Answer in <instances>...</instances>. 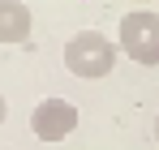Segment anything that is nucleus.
<instances>
[{
	"mask_svg": "<svg viewBox=\"0 0 159 150\" xmlns=\"http://www.w3.org/2000/svg\"><path fill=\"white\" fill-rule=\"evenodd\" d=\"M116 51H120V43H112L107 34H99V30H78V34L65 43V69L73 77L95 82V77H107L116 69Z\"/></svg>",
	"mask_w": 159,
	"mask_h": 150,
	"instance_id": "obj_1",
	"label": "nucleus"
},
{
	"mask_svg": "<svg viewBox=\"0 0 159 150\" xmlns=\"http://www.w3.org/2000/svg\"><path fill=\"white\" fill-rule=\"evenodd\" d=\"M116 43H120V51H125L129 60H138V64H159V17L151 9L125 13L120 26H116Z\"/></svg>",
	"mask_w": 159,
	"mask_h": 150,
	"instance_id": "obj_2",
	"label": "nucleus"
},
{
	"mask_svg": "<svg viewBox=\"0 0 159 150\" xmlns=\"http://www.w3.org/2000/svg\"><path fill=\"white\" fill-rule=\"evenodd\" d=\"M73 129H78V107L69 99L34 103V112H30V133H34L39 142H65Z\"/></svg>",
	"mask_w": 159,
	"mask_h": 150,
	"instance_id": "obj_3",
	"label": "nucleus"
},
{
	"mask_svg": "<svg viewBox=\"0 0 159 150\" xmlns=\"http://www.w3.org/2000/svg\"><path fill=\"white\" fill-rule=\"evenodd\" d=\"M30 26H34V17H30V9L22 0H0V43H4V47L26 43Z\"/></svg>",
	"mask_w": 159,
	"mask_h": 150,
	"instance_id": "obj_4",
	"label": "nucleus"
},
{
	"mask_svg": "<svg viewBox=\"0 0 159 150\" xmlns=\"http://www.w3.org/2000/svg\"><path fill=\"white\" fill-rule=\"evenodd\" d=\"M4 116H9V103H4V95H0V125H4Z\"/></svg>",
	"mask_w": 159,
	"mask_h": 150,
	"instance_id": "obj_5",
	"label": "nucleus"
},
{
	"mask_svg": "<svg viewBox=\"0 0 159 150\" xmlns=\"http://www.w3.org/2000/svg\"><path fill=\"white\" fill-rule=\"evenodd\" d=\"M155 137H159V116H155Z\"/></svg>",
	"mask_w": 159,
	"mask_h": 150,
	"instance_id": "obj_6",
	"label": "nucleus"
},
{
	"mask_svg": "<svg viewBox=\"0 0 159 150\" xmlns=\"http://www.w3.org/2000/svg\"><path fill=\"white\" fill-rule=\"evenodd\" d=\"M142 4H151V0H142Z\"/></svg>",
	"mask_w": 159,
	"mask_h": 150,
	"instance_id": "obj_7",
	"label": "nucleus"
}]
</instances>
